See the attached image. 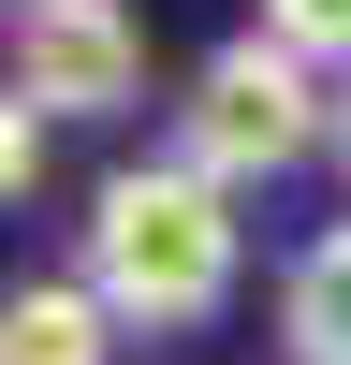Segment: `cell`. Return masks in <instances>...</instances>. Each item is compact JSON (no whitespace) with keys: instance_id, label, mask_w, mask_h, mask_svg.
Segmentation results:
<instances>
[{"instance_id":"6da1fadb","label":"cell","mask_w":351,"mask_h":365,"mask_svg":"<svg viewBox=\"0 0 351 365\" xmlns=\"http://www.w3.org/2000/svg\"><path fill=\"white\" fill-rule=\"evenodd\" d=\"M234 263H249V220H234L220 175H190V161L103 175V205H88V292L117 322H161V336L176 322H220Z\"/></svg>"},{"instance_id":"7a4b0ae2","label":"cell","mask_w":351,"mask_h":365,"mask_svg":"<svg viewBox=\"0 0 351 365\" xmlns=\"http://www.w3.org/2000/svg\"><path fill=\"white\" fill-rule=\"evenodd\" d=\"M307 146H337V88H322V58H292L278 29L220 44V58L190 73V103H176V161L220 175V190H249V175L307 161Z\"/></svg>"},{"instance_id":"3957f363","label":"cell","mask_w":351,"mask_h":365,"mask_svg":"<svg viewBox=\"0 0 351 365\" xmlns=\"http://www.w3.org/2000/svg\"><path fill=\"white\" fill-rule=\"evenodd\" d=\"M15 88L44 117H117L146 103V29L132 0H15Z\"/></svg>"},{"instance_id":"277c9868","label":"cell","mask_w":351,"mask_h":365,"mask_svg":"<svg viewBox=\"0 0 351 365\" xmlns=\"http://www.w3.org/2000/svg\"><path fill=\"white\" fill-rule=\"evenodd\" d=\"M278 351H292V365H351V220L292 249V278H278Z\"/></svg>"},{"instance_id":"5b68a950","label":"cell","mask_w":351,"mask_h":365,"mask_svg":"<svg viewBox=\"0 0 351 365\" xmlns=\"http://www.w3.org/2000/svg\"><path fill=\"white\" fill-rule=\"evenodd\" d=\"M103 292L88 278H29L15 307H0V365H103Z\"/></svg>"},{"instance_id":"8992f818","label":"cell","mask_w":351,"mask_h":365,"mask_svg":"<svg viewBox=\"0 0 351 365\" xmlns=\"http://www.w3.org/2000/svg\"><path fill=\"white\" fill-rule=\"evenodd\" d=\"M263 29H278L292 58H337L351 73V0H263Z\"/></svg>"},{"instance_id":"52a82bcc","label":"cell","mask_w":351,"mask_h":365,"mask_svg":"<svg viewBox=\"0 0 351 365\" xmlns=\"http://www.w3.org/2000/svg\"><path fill=\"white\" fill-rule=\"evenodd\" d=\"M29 175H44V103L15 88V117H0V190H29Z\"/></svg>"},{"instance_id":"ba28073f","label":"cell","mask_w":351,"mask_h":365,"mask_svg":"<svg viewBox=\"0 0 351 365\" xmlns=\"http://www.w3.org/2000/svg\"><path fill=\"white\" fill-rule=\"evenodd\" d=\"M337 161H351V73H337Z\"/></svg>"}]
</instances>
